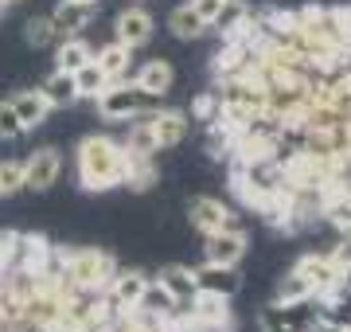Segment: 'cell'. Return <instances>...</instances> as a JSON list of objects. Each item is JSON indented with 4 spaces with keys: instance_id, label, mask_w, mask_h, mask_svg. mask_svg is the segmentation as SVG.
Listing matches in <instances>:
<instances>
[{
    "instance_id": "277c9868",
    "label": "cell",
    "mask_w": 351,
    "mask_h": 332,
    "mask_svg": "<svg viewBox=\"0 0 351 332\" xmlns=\"http://www.w3.org/2000/svg\"><path fill=\"white\" fill-rule=\"evenodd\" d=\"M149 274H141V270H121V274H113V281L106 285V309H110L113 317L117 313H129V309H137L141 294H145V285H149Z\"/></svg>"
},
{
    "instance_id": "f546056e",
    "label": "cell",
    "mask_w": 351,
    "mask_h": 332,
    "mask_svg": "<svg viewBox=\"0 0 351 332\" xmlns=\"http://www.w3.org/2000/svg\"><path fill=\"white\" fill-rule=\"evenodd\" d=\"M328 262H332V266L348 278V274H351V235H339V243L328 250Z\"/></svg>"
},
{
    "instance_id": "4316f807",
    "label": "cell",
    "mask_w": 351,
    "mask_h": 332,
    "mask_svg": "<svg viewBox=\"0 0 351 332\" xmlns=\"http://www.w3.org/2000/svg\"><path fill=\"white\" fill-rule=\"evenodd\" d=\"M24 39H27V47H51V43H55V27H51V16H32V20H27L24 24Z\"/></svg>"
},
{
    "instance_id": "52a82bcc",
    "label": "cell",
    "mask_w": 351,
    "mask_h": 332,
    "mask_svg": "<svg viewBox=\"0 0 351 332\" xmlns=\"http://www.w3.org/2000/svg\"><path fill=\"white\" fill-rule=\"evenodd\" d=\"M59 172H63V156L55 153L51 145H43V149H36L24 161V188L27 192H47L51 184L59 180Z\"/></svg>"
},
{
    "instance_id": "4fadbf2b",
    "label": "cell",
    "mask_w": 351,
    "mask_h": 332,
    "mask_svg": "<svg viewBox=\"0 0 351 332\" xmlns=\"http://www.w3.org/2000/svg\"><path fill=\"white\" fill-rule=\"evenodd\" d=\"M94 8L98 4H78V0H59V8L51 12V27H55V36L66 39V36H78L82 27L94 20Z\"/></svg>"
},
{
    "instance_id": "d6986e66",
    "label": "cell",
    "mask_w": 351,
    "mask_h": 332,
    "mask_svg": "<svg viewBox=\"0 0 351 332\" xmlns=\"http://www.w3.org/2000/svg\"><path fill=\"white\" fill-rule=\"evenodd\" d=\"M39 94L47 98L51 110H66V106L78 102V90H75V75H66V71H55V75L43 78V86Z\"/></svg>"
},
{
    "instance_id": "4dcf8cb0",
    "label": "cell",
    "mask_w": 351,
    "mask_h": 332,
    "mask_svg": "<svg viewBox=\"0 0 351 332\" xmlns=\"http://www.w3.org/2000/svg\"><path fill=\"white\" fill-rule=\"evenodd\" d=\"M24 133V126H20V117H16L12 102H0V141H16Z\"/></svg>"
},
{
    "instance_id": "8d00e7d4",
    "label": "cell",
    "mask_w": 351,
    "mask_h": 332,
    "mask_svg": "<svg viewBox=\"0 0 351 332\" xmlns=\"http://www.w3.org/2000/svg\"><path fill=\"white\" fill-rule=\"evenodd\" d=\"M0 16H4V0H0Z\"/></svg>"
},
{
    "instance_id": "5b68a950",
    "label": "cell",
    "mask_w": 351,
    "mask_h": 332,
    "mask_svg": "<svg viewBox=\"0 0 351 332\" xmlns=\"http://www.w3.org/2000/svg\"><path fill=\"white\" fill-rule=\"evenodd\" d=\"M188 219L191 227L203 230V235H215V230H226V227H239V215L223 204V200H215V195H195L188 204Z\"/></svg>"
},
{
    "instance_id": "e0dca14e",
    "label": "cell",
    "mask_w": 351,
    "mask_h": 332,
    "mask_svg": "<svg viewBox=\"0 0 351 332\" xmlns=\"http://www.w3.org/2000/svg\"><path fill=\"white\" fill-rule=\"evenodd\" d=\"M137 309H141V313H149V317H156L160 324H172V320H176V297L164 289L160 281H149V285H145Z\"/></svg>"
},
{
    "instance_id": "d4e9b609",
    "label": "cell",
    "mask_w": 351,
    "mask_h": 332,
    "mask_svg": "<svg viewBox=\"0 0 351 332\" xmlns=\"http://www.w3.org/2000/svg\"><path fill=\"white\" fill-rule=\"evenodd\" d=\"M168 32H172L176 39H199L203 32H207V24L191 12V4H184V8H176V12L168 16Z\"/></svg>"
},
{
    "instance_id": "ac0fdd59",
    "label": "cell",
    "mask_w": 351,
    "mask_h": 332,
    "mask_svg": "<svg viewBox=\"0 0 351 332\" xmlns=\"http://www.w3.org/2000/svg\"><path fill=\"white\" fill-rule=\"evenodd\" d=\"M12 110H16V117H20V126L24 129H39L43 121H47V114H51L47 98H43L39 90H20V94L12 98Z\"/></svg>"
},
{
    "instance_id": "603a6c76",
    "label": "cell",
    "mask_w": 351,
    "mask_h": 332,
    "mask_svg": "<svg viewBox=\"0 0 351 332\" xmlns=\"http://www.w3.org/2000/svg\"><path fill=\"white\" fill-rule=\"evenodd\" d=\"M125 145V153H137V156H156L160 153V145L152 137V126H149V114L133 117V126H129V137L121 141Z\"/></svg>"
},
{
    "instance_id": "d590c367",
    "label": "cell",
    "mask_w": 351,
    "mask_h": 332,
    "mask_svg": "<svg viewBox=\"0 0 351 332\" xmlns=\"http://www.w3.org/2000/svg\"><path fill=\"white\" fill-rule=\"evenodd\" d=\"M78 4H98V0H78Z\"/></svg>"
},
{
    "instance_id": "484cf974",
    "label": "cell",
    "mask_w": 351,
    "mask_h": 332,
    "mask_svg": "<svg viewBox=\"0 0 351 332\" xmlns=\"http://www.w3.org/2000/svg\"><path fill=\"white\" fill-rule=\"evenodd\" d=\"M106 86H110V82H106V75L98 71V63H94V59H90V63H82V67L75 71V90H78V98H98Z\"/></svg>"
},
{
    "instance_id": "30bf717a",
    "label": "cell",
    "mask_w": 351,
    "mask_h": 332,
    "mask_svg": "<svg viewBox=\"0 0 351 332\" xmlns=\"http://www.w3.org/2000/svg\"><path fill=\"white\" fill-rule=\"evenodd\" d=\"M195 274V285H199V294H211V297H230L242 289V274L234 266H219V262H203L199 270H191Z\"/></svg>"
},
{
    "instance_id": "2e32d148",
    "label": "cell",
    "mask_w": 351,
    "mask_h": 332,
    "mask_svg": "<svg viewBox=\"0 0 351 332\" xmlns=\"http://www.w3.org/2000/svg\"><path fill=\"white\" fill-rule=\"evenodd\" d=\"M117 39H121L125 47L149 43L152 39V16L145 12V8H125V12L117 16Z\"/></svg>"
},
{
    "instance_id": "1f68e13d",
    "label": "cell",
    "mask_w": 351,
    "mask_h": 332,
    "mask_svg": "<svg viewBox=\"0 0 351 332\" xmlns=\"http://www.w3.org/2000/svg\"><path fill=\"white\" fill-rule=\"evenodd\" d=\"M258 329L262 332H293L289 324H281V317L274 313V305H265L262 313H258Z\"/></svg>"
},
{
    "instance_id": "83f0119b",
    "label": "cell",
    "mask_w": 351,
    "mask_h": 332,
    "mask_svg": "<svg viewBox=\"0 0 351 332\" xmlns=\"http://www.w3.org/2000/svg\"><path fill=\"white\" fill-rule=\"evenodd\" d=\"M301 297H316V294H313V285L304 281V274L289 270L285 278L277 281V301H301Z\"/></svg>"
},
{
    "instance_id": "8fae6325",
    "label": "cell",
    "mask_w": 351,
    "mask_h": 332,
    "mask_svg": "<svg viewBox=\"0 0 351 332\" xmlns=\"http://www.w3.org/2000/svg\"><path fill=\"white\" fill-rule=\"evenodd\" d=\"M149 126H152V137L160 149H176V145H184L188 141V114L184 110H152L149 114Z\"/></svg>"
},
{
    "instance_id": "836d02e7",
    "label": "cell",
    "mask_w": 351,
    "mask_h": 332,
    "mask_svg": "<svg viewBox=\"0 0 351 332\" xmlns=\"http://www.w3.org/2000/svg\"><path fill=\"white\" fill-rule=\"evenodd\" d=\"M195 114H199L203 121H219V98H215V90L211 94H203L199 102H195Z\"/></svg>"
},
{
    "instance_id": "74e56055",
    "label": "cell",
    "mask_w": 351,
    "mask_h": 332,
    "mask_svg": "<svg viewBox=\"0 0 351 332\" xmlns=\"http://www.w3.org/2000/svg\"><path fill=\"white\" fill-rule=\"evenodd\" d=\"M4 4H20V0H4Z\"/></svg>"
},
{
    "instance_id": "ba28073f",
    "label": "cell",
    "mask_w": 351,
    "mask_h": 332,
    "mask_svg": "<svg viewBox=\"0 0 351 332\" xmlns=\"http://www.w3.org/2000/svg\"><path fill=\"white\" fill-rule=\"evenodd\" d=\"M207 262H219V266H239L246 250H250V239L242 227H226V230H215L207 235Z\"/></svg>"
},
{
    "instance_id": "9c48e42d",
    "label": "cell",
    "mask_w": 351,
    "mask_h": 332,
    "mask_svg": "<svg viewBox=\"0 0 351 332\" xmlns=\"http://www.w3.org/2000/svg\"><path fill=\"white\" fill-rule=\"evenodd\" d=\"M320 219L336 235H351V184L339 180V184H328L324 200H320Z\"/></svg>"
},
{
    "instance_id": "3957f363",
    "label": "cell",
    "mask_w": 351,
    "mask_h": 332,
    "mask_svg": "<svg viewBox=\"0 0 351 332\" xmlns=\"http://www.w3.org/2000/svg\"><path fill=\"white\" fill-rule=\"evenodd\" d=\"M94 106H98V114L106 117V121H133V117H141V114H152V110L160 106V98L149 94V90H141L137 82H133V86L110 82V86L94 98Z\"/></svg>"
},
{
    "instance_id": "7402d4cb",
    "label": "cell",
    "mask_w": 351,
    "mask_h": 332,
    "mask_svg": "<svg viewBox=\"0 0 351 332\" xmlns=\"http://www.w3.org/2000/svg\"><path fill=\"white\" fill-rule=\"evenodd\" d=\"M94 59V47H90L86 39H78V36H66L63 43H59V51H55V71H66V75H75L82 63H90Z\"/></svg>"
},
{
    "instance_id": "d6a6232c",
    "label": "cell",
    "mask_w": 351,
    "mask_h": 332,
    "mask_svg": "<svg viewBox=\"0 0 351 332\" xmlns=\"http://www.w3.org/2000/svg\"><path fill=\"white\" fill-rule=\"evenodd\" d=\"M191 4V12L199 16L203 24H211L215 16H219V8H223V0H188Z\"/></svg>"
},
{
    "instance_id": "cb8c5ba5",
    "label": "cell",
    "mask_w": 351,
    "mask_h": 332,
    "mask_svg": "<svg viewBox=\"0 0 351 332\" xmlns=\"http://www.w3.org/2000/svg\"><path fill=\"white\" fill-rule=\"evenodd\" d=\"M320 317L339 320V324H351V281L343 278L328 297H320Z\"/></svg>"
},
{
    "instance_id": "7c38bea8",
    "label": "cell",
    "mask_w": 351,
    "mask_h": 332,
    "mask_svg": "<svg viewBox=\"0 0 351 332\" xmlns=\"http://www.w3.org/2000/svg\"><path fill=\"white\" fill-rule=\"evenodd\" d=\"M293 270H297V274H304V281L313 285L316 297H328V294L339 285V281H343V274H339V270L328 262V254H304Z\"/></svg>"
},
{
    "instance_id": "44dd1931",
    "label": "cell",
    "mask_w": 351,
    "mask_h": 332,
    "mask_svg": "<svg viewBox=\"0 0 351 332\" xmlns=\"http://www.w3.org/2000/svg\"><path fill=\"white\" fill-rule=\"evenodd\" d=\"M172 82H176V75H172V63L168 59H152V63L141 67V75H137V86L156 94V98H164L172 90Z\"/></svg>"
},
{
    "instance_id": "5bb4252c",
    "label": "cell",
    "mask_w": 351,
    "mask_h": 332,
    "mask_svg": "<svg viewBox=\"0 0 351 332\" xmlns=\"http://www.w3.org/2000/svg\"><path fill=\"white\" fill-rule=\"evenodd\" d=\"M250 8L242 4V0H223V8H219V16H215L207 27H215L223 39H242L246 32H250Z\"/></svg>"
},
{
    "instance_id": "6da1fadb",
    "label": "cell",
    "mask_w": 351,
    "mask_h": 332,
    "mask_svg": "<svg viewBox=\"0 0 351 332\" xmlns=\"http://www.w3.org/2000/svg\"><path fill=\"white\" fill-rule=\"evenodd\" d=\"M125 180V145L113 137H86L78 145V184L86 192H110Z\"/></svg>"
},
{
    "instance_id": "f1b7e54d",
    "label": "cell",
    "mask_w": 351,
    "mask_h": 332,
    "mask_svg": "<svg viewBox=\"0 0 351 332\" xmlns=\"http://www.w3.org/2000/svg\"><path fill=\"white\" fill-rule=\"evenodd\" d=\"M24 188V165L20 161H0V195H16Z\"/></svg>"
},
{
    "instance_id": "ffe728a7",
    "label": "cell",
    "mask_w": 351,
    "mask_h": 332,
    "mask_svg": "<svg viewBox=\"0 0 351 332\" xmlns=\"http://www.w3.org/2000/svg\"><path fill=\"white\" fill-rule=\"evenodd\" d=\"M160 180V168H156V156H137V153H125V180L133 192H149L152 184Z\"/></svg>"
},
{
    "instance_id": "9a60e30c",
    "label": "cell",
    "mask_w": 351,
    "mask_h": 332,
    "mask_svg": "<svg viewBox=\"0 0 351 332\" xmlns=\"http://www.w3.org/2000/svg\"><path fill=\"white\" fill-rule=\"evenodd\" d=\"M94 63H98V71L106 75V82H121V78L129 75V63H133V47H125L121 39H113V43H106V47L94 55Z\"/></svg>"
},
{
    "instance_id": "8992f818",
    "label": "cell",
    "mask_w": 351,
    "mask_h": 332,
    "mask_svg": "<svg viewBox=\"0 0 351 332\" xmlns=\"http://www.w3.org/2000/svg\"><path fill=\"white\" fill-rule=\"evenodd\" d=\"M156 281H160L164 289L176 297V320L191 317V305H195V297H199L195 274H191L188 266H164L160 274H156Z\"/></svg>"
},
{
    "instance_id": "7a4b0ae2",
    "label": "cell",
    "mask_w": 351,
    "mask_h": 332,
    "mask_svg": "<svg viewBox=\"0 0 351 332\" xmlns=\"http://www.w3.org/2000/svg\"><path fill=\"white\" fill-rule=\"evenodd\" d=\"M59 274H63V281L71 289L106 294V285L113 281L117 266H113V254L94 250V246H82V250H63V254H59Z\"/></svg>"
},
{
    "instance_id": "e575fe53",
    "label": "cell",
    "mask_w": 351,
    "mask_h": 332,
    "mask_svg": "<svg viewBox=\"0 0 351 332\" xmlns=\"http://www.w3.org/2000/svg\"><path fill=\"white\" fill-rule=\"evenodd\" d=\"M304 332H348V324H339V320H328V317H320V320H313Z\"/></svg>"
}]
</instances>
